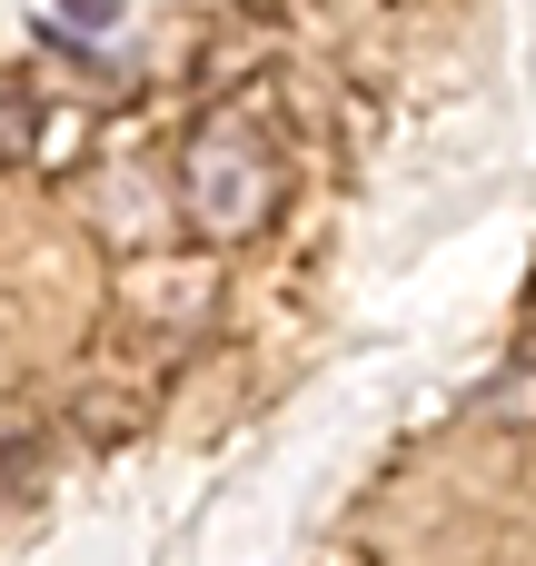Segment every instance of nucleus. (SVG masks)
<instances>
[{"instance_id": "f257e3e1", "label": "nucleus", "mask_w": 536, "mask_h": 566, "mask_svg": "<svg viewBox=\"0 0 536 566\" xmlns=\"http://www.w3.org/2000/svg\"><path fill=\"white\" fill-rule=\"evenodd\" d=\"M179 199H189V229L199 239H259L288 199V169L269 159V139H249L239 119L199 129L189 159H179Z\"/></svg>"}, {"instance_id": "f03ea898", "label": "nucleus", "mask_w": 536, "mask_h": 566, "mask_svg": "<svg viewBox=\"0 0 536 566\" xmlns=\"http://www.w3.org/2000/svg\"><path fill=\"white\" fill-rule=\"evenodd\" d=\"M30 149H40V99L30 90H0V169L30 159Z\"/></svg>"}, {"instance_id": "7ed1b4c3", "label": "nucleus", "mask_w": 536, "mask_h": 566, "mask_svg": "<svg viewBox=\"0 0 536 566\" xmlns=\"http://www.w3.org/2000/svg\"><path fill=\"white\" fill-rule=\"evenodd\" d=\"M30 488H40V438H10V448H0V497L20 507Z\"/></svg>"}, {"instance_id": "20e7f679", "label": "nucleus", "mask_w": 536, "mask_h": 566, "mask_svg": "<svg viewBox=\"0 0 536 566\" xmlns=\"http://www.w3.org/2000/svg\"><path fill=\"white\" fill-rule=\"evenodd\" d=\"M60 20H70V30H109V20H119V0H60Z\"/></svg>"}]
</instances>
